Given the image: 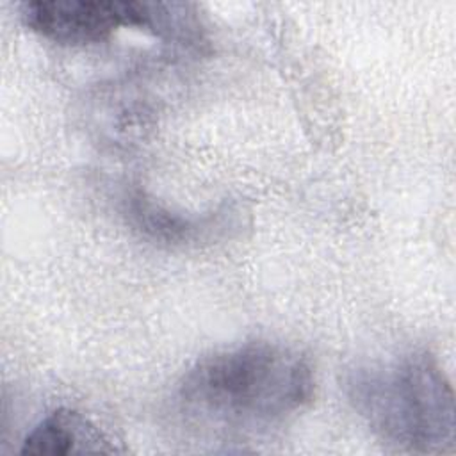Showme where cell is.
Instances as JSON below:
<instances>
[{"instance_id":"5","label":"cell","mask_w":456,"mask_h":456,"mask_svg":"<svg viewBox=\"0 0 456 456\" xmlns=\"http://www.w3.org/2000/svg\"><path fill=\"white\" fill-rule=\"evenodd\" d=\"M123 214L141 235L164 244L201 240L214 232L216 221H219V216L191 217L176 214L139 189L128 191L123 198Z\"/></svg>"},{"instance_id":"4","label":"cell","mask_w":456,"mask_h":456,"mask_svg":"<svg viewBox=\"0 0 456 456\" xmlns=\"http://www.w3.org/2000/svg\"><path fill=\"white\" fill-rule=\"evenodd\" d=\"M119 449L86 415L71 408L48 413L23 440L21 454H112Z\"/></svg>"},{"instance_id":"2","label":"cell","mask_w":456,"mask_h":456,"mask_svg":"<svg viewBox=\"0 0 456 456\" xmlns=\"http://www.w3.org/2000/svg\"><path fill=\"white\" fill-rule=\"evenodd\" d=\"M346 394L385 444L419 454L454 449V392L429 353L358 367L346 379Z\"/></svg>"},{"instance_id":"1","label":"cell","mask_w":456,"mask_h":456,"mask_svg":"<svg viewBox=\"0 0 456 456\" xmlns=\"http://www.w3.org/2000/svg\"><path fill=\"white\" fill-rule=\"evenodd\" d=\"M314 388L312 365L301 353L251 340L198 360L178 383V403L200 424L260 433L303 411Z\"/></svg>"},{"instance_id":"3","label":"cell","mask_w":456,"mask_h":456,"mask_svg":"<svg viewBox=\"0 0 456 456\" xmlns=\"http://www.w3.org/2000/svg\"><path fill=\"white\" fill-rule=\"evenodd\" d=\"M175 5L135 0H28L20 5L23 23L45 39L91 45L109 39L119 27H139L175 36L180 16Z\"/></svg>"}]
</instances>
